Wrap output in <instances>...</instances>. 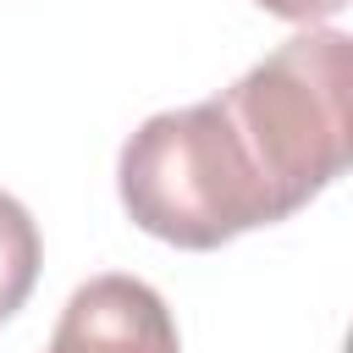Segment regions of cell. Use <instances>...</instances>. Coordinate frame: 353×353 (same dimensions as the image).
<instances>
[{
    "label": "cell",
    "instance_id": "1",
    "mask_svg": "<svg viewBox=\"0 0 353 353\" xmlns=\"http://www.w3.org/2000/svg\"><path fill=\"white\" fill-rule=\"evenodd\" d=\"M116 193L138 232L193 254L281 221L221 99L149 116L121 143Z\"/></svg>",
    "mask_w": 353,
    "mask_h": 353
},
{
    "label": "cell",
    "instance_id": "2",
    "mask_svg": "<svg viewBox=\"0 0 353 353\" xmlns=\"http://www.w3.org/2000/svg\"><path fill=\"white\" fill-rule=\"evenodd\" d=\"M215 99L287 221L347 171L353 39L342 28H309L248 66Z\"/></svg>",
    "mask_w": 353,
    "mask_h": 353
},
{
    "label": "cell",
    "instance_id": "3",
    "mask_svg": "<svg viewBox=\"0 0 353 353\" xmlns=\"http://www.w3.org/2000/svg\"><path fill=\"white\" fill-rule=\"evenodd\" d=\"M44 353H182V336L149 281L110 270L66 298Z\"/></svg>",
    "mask_w": 353,
    "mask_h": 353
},
{
    "label": "cell",
    "instance_id": "4",
    "mask_svg": "<svg viewBox=\"0 0 353 353\" xmlns=\"http://www.w3.org/2000/svg\"><path fill=\"white\" fill-rule=\"evenodd\" d=\"M39 265H44V243H39V226H33L28 204L0 193V325L28 303V292L39 281Z\"/></svg>",
    "mask_w": 353,
    "mask_h": 353
},
{
    "label": "cell",
    "instance_id": "5",
    "mask_svg": "<svg viewBox=\"0 0 353 353\" xmlns=\"http://www.w3.org/2000/svg\"><path fill=\"white\" fill-rule=\"evenodd\" d=\"M259 6H265L270 17H281V22H309V28H314V22L336 17L347 0H259Z\"/></svg>",
    "mask_w": 353,
    "mask_h": 353
}]
</instances>
